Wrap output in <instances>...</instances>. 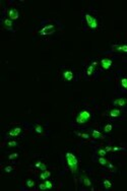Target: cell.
<instances>
[{"label":"cell","mask_w":127,"mask_h":191,"mask_svg":"<svg viewBox=\"0 0 127 191\" xmlns=\"http://www.w3.org/2000/svg\"><path fill=\"white\" fill-rule=\"evenodd\" d=\"M39 169H40V170H42V171H45V170H46V165L42 163V164L40 165V168H39Z\"/></svg>","instance_id":"obj_31"},{"label":"cell","mask_w":127,"mask_h":191,"mask_svg":"<svg viewBox=\"0 0 127 191\" xmlns=\"http://www.w3.org/2000/svg\"><path fill=\"white\" fill-rule=\"evenodd\" d=\"M105 150H106V152L108 153V152H111V151H112V147H111V146H106Z\"/></svg>","instance_id":"obj_32"},{"label":"cell","mask_w":127,"mask_h":191,"mask_svg":"<svg viewBox=\"0 0 127 191\" xmlns=\"http://www.w3.org/2000/svg\"><path fill=\"white\" fill-rule=\"evenodd\" d=\"M51 176V173L49 172V171H47V170H45V171H43L42 173H41V175H40V178L42 179V180H47L49 177Z\"/></svg>","instance_id":"obj_14"},{"label":"cell","mask_w":127,"mask_h":191,"mask_svg":"<svg viewBox=\"0 0 127 191\" xmlns=\"http://www.w3.org/2000/svg\"><path fill=\"white\" fill-rule=\"evenodd\" d=\"M17 157H18V155H17L16 153H15V154H12V155H10V156L8 157V159H9V160H13V159H15V158H17Z\"/></svg>","instance_id":"obj_30"},{"label":"cell","mask_w":127,"mask_h":191,"mask_svg":"<svg viewBox=\"0 0 127 191\" xmlns=\"http://www.w3.org/2000/svg\"><path fill=\"white\" fill-rule=\"evenodd\" d=\"M121 115V111L119 109H113L109 112V116L112 117V118H117Z\"/></svg>","instance_id":"obj_11"},{"label":"cell","mask_w":127,"mask_h":191,"mask_svg":"<svg viewBox=\"0 0 127 191\" xmlns=\"http://www.w3.org/2000/svg\"><path fill=\"white\" fill-rule=\"evenodd\" d=\"M99 163H100L101 165H103V166L108 165V161H107L104 157H100V158H99Z\"/></svg>","instance_id":"obj_18"},{"label":"cell","mask_w":127,"mask_h":191,"mask_svg":"<svg viewBox=\"0 0 127 191\" xmlns=\"http://www.w3.org/2000/svg\"><path fill=\"white\" fill-rule=\"evenodd\" d=\"M112 49H113L114 51L127 53V45H113V46H112Z\"/></svg>","instance_id":"obj_9"},{"label":"cell","mask_w":127,"mask_h":191,"mask_svg":"<svg viewBox=\"0 0 127 191\" xmlns=\"http://www.w3.org/2000/svg\"><path fill=\"white\" fill-rule=\"evenodd\" d=\"M113 105L118 106V107H125L127 105V100L124 98H119L113 101Z\"/></svg>","instance_id":"obj_8"},{"label":"cell","mask_w":127,"mask_h":191,"mask_svg":"<svg viewBox=\"0 0 127 191\" xmlns=\"http://www.w3.org/2000/svg\"><path fill=\"white\" fill-rule=\"evenodd\" d=\"M55 31H56V28H55L54 25H48V26L44 27L41 31H39V33H40V35H42V36H46V35H51V34H53Z\"/></svg>","instance_id":"obj_4"},{"label":"cell","mask_w":127,"mask_h":191,"mask_svg":"<svg viewBox=\"0 0 127 191\" xmlns=\"http://www.w3.org/2000/svg\"><path fill=\"white\" fill-rule=\"evenodd\" d=\"M95 68H96V66H94L93 64H92V65H90V66L88 67V69H87V75H88V76H91V75L94 73Z\"/></svg>","instance_id":"obj_15"},{"label":"cell","mask_w":127,"mask_h":191,"mask_svg":"<svg viewBox=\"0 0 127 191\" xmlns=\"http://www.w3.org/2000/svg\"><path fill=\"white\" fill-rule=\"evenodd\" d=\"M12 170H13V168H12L11 166H7V167H5V168H4V171H5V172H7V173L11 172Z\"/></svg>","instance_id":"obj_27"},{"label":"cell","mask_w":127,"mask_h":191,"mask_svg":"<svg viewBox=\"0 0 127 191\" xmlns=\"http://www.w3.org/2000/svg\"><path fill=\"white\" fill-rule=\"evenodd\" d=\"M101 65H102L103 69L107 70V69H109V68L111 67V65H112V60H111V59H108V58H104V59L101 60Z\"/></svg>","instance_id":"obj_6"},{"label":"cell","mask_w":127,"mask_h":191,"mask_svg":"<svg viewBox=\"0 0 127 191\" xmlns=\"http://www.w3.org/2000/svg\"><path fill=\"white\" fill-rule=\"evenodd\" d=\"M41 164H42L41 162H38V163L35 165V167H36V168H40V165H41Z\"/></svg>","instance_id":"obj_33"},{"label":"cell","mask_w":127,"mask_h":191,"mask_svg":"<svg viewBox=\"0 0 127 191\" xmlns=\"http://www.w3.org/2000/svg\"><path fill=\"white\" fill-rule=\"evenodd\" d=\"M35 131H36L37 133L41 134V133L43 132V127H42V126H40V125H37V126L35 127Z\"/></svg>","instance_id":"obj_20"},{"label":"cell","mask_w":127,"mask_h":191,"mask_svg":"<svg viewBox=\"0 0 127 191\" xmlns=\"http://www.w3.org/2000/svg\"><path fill=\"white\" fill-rule=\"evenodd\" d=\"M20 132H22V128H20V127H14V128H12L7 133V135L9 137H15V136H18L20 134Z\"/></svg>","instance_id":"obj_7"},{"label":"cell","mask_w":127,"mask_h":191,"mask_svg":"<svg viewBox=\"0 0 127 191\" xmlns=\"http://www.w3.org/2000/svg\"><path fill=\"white\" fill-rule=\"evenodd\" d=\"M92 136L94 137V138H96V139H104L105 138V135H103L100 131H98V130H93L92 131Z\"/></svg>","instance_id":"obj_12"},{"label":"cell","mask_w":127,"mask_h":191,"mask_svg":"<svg viewBox=\"0 0 127 191\" xmlns=\"http://www.w3.org/2000/svg\"><path fill=\"white\" fill-rule=\"evenodd\" d=\"M62 76H63V79L66 80V81H70V80L73 79V73L70 70L64 71V72H63V74H62Z\"/></svg>","instance_id":"obj_10"},{"label":"cell","mask_w":127,"mask_h":191,"mask_svg":"<svg viewBox=\"0 0 127 191\" xmlns=\"http://www.w3.org/2000/svg\"><path fill=\"white\" fill-rule=\"evenodd\" d=\"M121 86H122L125 90H127V78H122V79H121Z\"/></svg>","instance_id":"obj_24"},{"label":"cell","mask_w":127,"mask_h":191,"mask_svg":"<svg viewBox=\"0 0 127 191\" xmlns=\"http://www.w3.org/2000/svg\"><path fill=\"white\" fill-rule=\"evenodd\" d=\"M75 134H76V135H78V136H80L81 138H84V139H89V138H90V135H89V134H87V133H79V132H75Z\"/></svg>","instance_id":"obj_19"},{"label":"cell","mask_w":127,"mask_h":191,"mask_svg":"<svg viewBox=\"0 0 127 191\" xmlns=\"http://www.w3.org/2000/svg\"><path fill=\"white\" fill-rule=\"evenodd\" d=\"M65 158H66V162H67V165H68L71 173L75 174L77 172V168H78V161H77L76 157L71 153H66Z\"/></svg>","instance_id":"obj_1"},{"label":"cell","mask_w":127,"mask_h":191,"mask_svg":"<svg viewBox=\"0 0 127 191\" xmlns=\"http://www.w3.org/2000/svg\"><path fill=\"white\" fill-rule=\"evenodd\" d=\"M112 128H113V126H112L111 124H107V125L104 127V130H105V132H110V131L112 130Z\"/></svg>","instance_id":"obj_21"},{"label":"cell","mask_w":127,"mask_h":191,"mask_svg":"<svg viewBox=\"0 0 127 191\" xmlns=\"http://www.w3.org/2000/svg\"><path fill=\"white\" fill-rule=\"evenodd\" d=\"M3 26H4L7 30H11V29H12V26H13V23L11 22V19L5 18V19L3 20Z\"/></svg>","instance_id":"obj_13"},{"label":"cell","mask_w":127,"mask_h":191,"mask_svg":"<svg viewBox=\"0 0 127 191\" xmlns=\"http://www.w3.org/2000/svg\"><path fill=\"white\" fill-rule=\"evenodd\" d=\"M84 20H86V24L88 25V27L91 29V30H97L98 28H99V22H98V18L94 15V14H92V13H90V12H87L86 14H84Z\"/></svg>","instance_id":"obj_2"},{"label":"cell","mask_w":127,"mask_h":191,"mask_svg":"<svg viewBox=\"0 0 127 191\" xmlns=\"http://www.w3.org/2000/svg\"><path fill=\"white\" fill-rule=\"evenodd\" d=\"M7 146L8 147H14V146H17V142L15 140H12V141H8L7 143Z\"/></svg>","instance_id":"obj_22"},{"label":"cell","mask_w":127,"mask_h":191,"mask_svg":"<svg viewBox=\"0 0 127 191\" xmlns=\"http://www.w3.org/2000/svg\"><path fill=\"white\" fill-rule=\"evenodd\" d=\"M118 151H124V148L123 147H118V146L112 147V152H118Z\"/></svg>","instance_id":"obj_28"},{"label":"cell","mask_w":127,"mask_h":191,"mask_svg":"<svg viewBox=\"0 0 127 191\" xmlns=\"http://www.w3.org/2000/svg\"><path fill=\"white\" fill-rule=\"evenodd\" d=\"M91 117H92V115L89 110H82L77 114V116L75 118V122L78 124H84L88 121H90Z\"/></svg>","instance_id":"obj_3"},{"label":"cell","mask_w":127,"mask_h":191,"mask_svg":"<svg viewBox=\"0 0 127 191\" xmlns=\"http://www.w3.org/2000/svg\"><path fill=\"white\" fill-rule=\"evenodd\" d=\"M27 186L28 187H34L35 186V182L33 180H28L27 181Z\"/></svg>","instance_id":"obj_25"},{"label":"cell","mask_w":127,"mask_h":191,"mask_svg":"<svg viewBox=\"0 0 127 191\" xmlns=\"http://www.w3.org/2000/svg\"><path fill=\"white\" fill-rule=\"evenodd\" d=\"M82 182H83V185H86L87 187H91V186H92V182L90 181V179H89L87 176H83Z\"/></svg>","instance_id":"obj_16"},{"label":"cell","mask_w":127,"mask_h":191,"mask_svg":"<svg viewBox=\"0 0 127 191\" xmlns=\"http://www.w3.org/2000/svg\"><path fill=\"white\" fill-rule=\"evenodd\" d=\"M45 184H46V187H47V189H51L52 187H53V184L49 181V180H46V182H45Z\"/></svg>","instance_id":"obj_26"},{"label":"cell","mask_w":127,"mask_h":191,"mask_svg":"<svg viewBox=\"0 0 127 191\" xmlns=\"http://www.w3.org/2000/svg\"><path fill=\"white\" fill-rule=\"evenodd\" d=\"M39 188H40L41 190H46V189H47V187H46V184H45V183H41V184L39 185Z\"/></svg>","instance_id":"obj_29"},{"label":"cell","mask_w":127,"mask_h":191,"mask_svg":"<svg viewBox=\"0 0 127 191\" xmlns=\"http://www.w3.org/2000/svg\"><path fill=\"white\" fill-rule=\"evenodd\" d=\"M103 185H104V187H105L106 189H110V188L112 187V183H111L109 180H104Z\"/></svg>","instance_id":"obj_17"},{"label":"cell","mask_w":127,"mask_h":191,"mask_svg":"<svg viewBox=\"0 0 127 191\" xmlns=\"http://www.w3.org/2000/svg\"><path fill=\"white\" fill-rule=\"evenodd\" d=\"M8 17H9V19H11V20H16L17 18H18V16H19V14H18V11L15 9V8H10L9 10H8Z\"/></svg>","instance_id":"obj_5"},{"label":"cell","mask_w":127,"mask_h":191,"mask_svg":"<svg viewBox=\"0 0 127 191\" xmlns=\"http://www.w3.org/2000/svg\"><path fill=\"white\" fill-rule=\"evenodd\" d=\"M98 154H99V156H100V157H105V156L107 155V152H106V150L100 148V150L98 151Z\"/></svg>","instance_id":"obj_23"}]
</instances>
